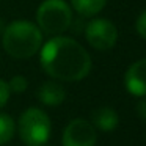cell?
<instances>
[{
	"mask_svg": "<svg viewBox=\"0 0 146 146\" xmlns=\"http://www.w3.org/2000/svg\"><path fill=\"white\" fill-rule=\"evenodd\" d=\"M41 68L47 76L61 82H79L91 71V57L72 38L54 36L41 49Z\"/></svg>",
	"mask_w": 146,
	"mask_h": 146,
	"instance_id": "6da1fadb",
	"label": "cell"
},
{
	"mask_svg": "<svg viewBox=\"0 0 146 146\" xmlns=\"http://www.w3.org/2000/svg\"><path fill=\"white\" fill-rule=\"evenodd\" d=\"M2 44L10 57L25 60L41 49L42 32L30 21H14L5 27Z\"/></svg>",
	"mask_w": 146,
	"mask_h": 146,
	"instance_id": "7a4b0ae2",
	"label": "cell"
},
{
	"mask_svg": "<svg viewBox=\"0 0 146 146\" xmlns=\"http://www.w3.org/2000/svg\"><path fill=\"white\" fill-rule=\"evenodd\" d=\"M72 24V11L64 0H44L36 10V25L49 36H58Z\"/></svg>",
	"mask_w": 146,
	"mask_h": 146,
	"instance_id": "3957f363",
	"label": "cell"
},
{
	"mask_svg": "<svg viewBox=\"0 0 146 146\" xmlns=\"http://www.w3.org/2000/svg\"><path fill=\"white\" fill-rule=\"evenodd\" d=\"M50 118L41 108L30 107L21 115L17 132L25 146H44L50 137Z\"/></svg>",
	"mask_w": 146,
	"mask_h": 146,
	"instance_id": "277c9868",
	"label": "cell"
},
{
	"mask_svg": "<svg viewBox=\"0 0 146 146\" xmlns=\"http://www.w3.org/2000/svg\"><path fill=\"white\" fill-rule=\"evenodd\" d=\"M85 38L96 50H110L118 41V30L111 21L98 17L86 24Z\"/></svg>",
	"mask_w": 146,
	"mask_h": 146,
	"instance_id": "5b68a950",
	"label": "cell"
},
{
	"mask_svg": "<svg viewBox=\"0 0 146 146\" xmlns=\"http://www.w3.org/2000/svg\"><path fill=\"white\" fill-rule=\"evenodd\" d=\"M98 135L90 121L77 118L72 119L63 130L61 145L63 146H94Z\"/></svg>",
	"mask_w": 146,
	"mask_h": 146,
	"instance_id": "8992f818",
	"label": "cell"
},
{
	"mask_svg": "<svg viewBox=\"0 0 146 146\" xmlns=\"http://www.w3.org/2000/svg\"><path fill=\"white\" fill-rule=\"evenodd\" d=\"M124 86L132 96H146V58L137 60L127 68L124 76Z\"/></svg>",
	"mask_w": 146,
	"mask_h": 146,
	"instance_id": "52a82bcc",
	"label": "cell"
},
{
	"mask_svg": "<svg viewBox=\"0 0 146 146\" xmlns=\"http://www.w3.org/2000/svg\"><path fill=\"white\" fill-rule=\"evenodd\" d=\"M36 96H38L39 102H42L44 105L57 107V105L63 104L64 98H66V91H64L61 83L50 80V82H44L39 86Z\"/></svg>",
	"mask_w": 146,
	"mask_h": 146,
	"instance_id": "ba28073f",
	"label": "cell"
},
{
	"mask_svg": "<svg viewBox=\"0 0 146 146\" xmlns=\"http://www.w3.org/2000/svg\"><path fill=\"white\" fill-rule=\"evenodd\" d=\"M91 124L94 126V129H99L102 132H110L115 130L119 124V116L118 113L110 107H99L93 111Z\"/></svg>",
	"mask_w": 146,
	"mask_h": 146,
	"instance_id": "9c48e42d",
	"label": "cell"
},
{
	"mask_svg": "<svg viewBox=\"0 0 146 146\" xmlns=\"http://www.w3.org/2000/svg\"><path fill=\"white\" fill-rule=\"evenodd\" d=\"M71 5L82 16H96L104 10L107 0H71Z\"/></svg>",
	"mask_w": 146,
	"mask_h": 146,
	"instance_id": "30bf717a",
	"label": "cell"
},
{
	"mask_svg": "<svg viewBox=\"0 0 146 146\" xmlns=\"http://www.w3.org/2000/svg\"><path fill=\"white\" fill-rule=\"evenodd\" d=\"M14 132H16V124H14L13 118L5 113H0V146L11 141Z\"/></svg>",
	"mask_w": 146,
	"mask_h": 146,
	"instance_id": "8fae6325",
	"label": "cell"
},
{
	"mask_svg": "<svg viewBox=\"0 0 146 146\" xmlns=\"http://www.w3.org/2000/svg\"><path fill=\"white\" fill-rule=\"evenodd\" d=\"M8 86H10V90L14 93H24L27 90V86H29V82H27V79L24 76H14L13 79L8 82Z\"/></svg>",
	"mask_w": 146,
	"mask_h": 146,
	"instance_id": "7c38bea8",
	"label": "cell"
},
{
	"mask_svg": "<svg viewBox=\"0 0 146 146\" xmlns=\"http://www.w3.org/2000/svg\"><path fill=\"white\" fill-rule=\"evenodd\" d=\"M135 30H137V33H138V36H141L143 39H146V10L141 11V13L138 14V17H137Z\"/></svg>",
	"mask_w": 146,
	"mask_h": 146,
	"instance_id": "4fadbf2b",
	"label": "cell"
},
{
	"mask_svg": "<svg viewBox=\"0 0 146 146\" xmlns=\"http://www.w3.org/2000/svg\"><path fill=\"white\" fill-rule=\"evenodd\" d=\"M10 94H11V90L8 86V82L0 79V108H3L7 105V102L10 101Z\"/></svg>",
	"mask_w": 146,
	"mask_h": 146,
	"instance_id": "5bb4252c",
	"label": "cell"
},
{
	"mask_svg": "<svg viewBox=\"0 0 146 146\" xmlns=\"http://www.w3.org/2000/svg\"><path fill=\"white\" fill-rule=\"evenodd\" d=\"M135 110H137V115H138L141 119L146 121V96L143 99H140L135 105Z\"/></svg>",
	"mask_w": 146,
	"mask_h": 146,
	"instance_id": "9a60e30c",
	"label": "cell"
},
{
	"mask_svg": "<svg viewBox=\"0 0 146 146\" xmlns=\"http://www.w3.org/2000/svg\"><path fill=\"white\" fill-rule=\"evenodd\" d=\"M0 35H2V24H0Z\"/></svg>",
	"mask_w": 146,
	"mask_h": 146,
	"instance_id": "2e32d148",
	"label": "cell"
}]
</instances>
